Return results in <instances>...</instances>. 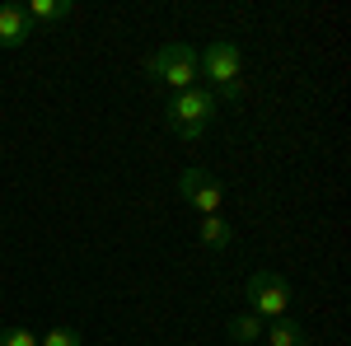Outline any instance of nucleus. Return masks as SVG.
I'll list each match as a JSON object with an SVG mask.
<instances>
[{"instance_id": "1", "label": "nucleus", "mask_w": 351, "mask_h": 346, "mask_svg": "<svg viewBox=\"0 0 351 346\" xmlns=\"http://www.w3.org/2000/svg\"><path fill=\"white\" fill-rule=\"evenodd\" d=\"M197 75L211 84V94H216V103H234L243 94V52L239 42H230V38H216L206 52H197Z\"/></svg>"}, {"instance_id": "2", "label": "nucleus", "mask_w": 351, "mask_h": 346, "mask_svg": "<svg viewBox=\"0 0 351 346\" xmlns=\"http://www.w3.org/2000/svg\"><path fill=\"white\" fill-rule=\"evenodd\" d=\"M164 117H169V127L183 136V140H202V132H206L211 117H216V94L202 89V84H192V89H183V94L169 99Z\"/></svg>"}, {"instance_id": "3", "label": "nucleus", "mask_w": 351, "mask_h": 346, "mask_svg": "<svg viewBox=\"0 0 351 346\" xmlns=\"http://www.w3.org/2000/svg\"><path fill=\"white\" fill-rule=\"evenodd\" d=\"M145 75L169 84L173 94L192 89V84H197V47H188V42H164L160 52L145 61Z\"/></svg>"}, {"instance_id": "4", "label": "nucleus", "mask_w": 351, "mask_h": 346, "mask_svg": "<svg viewBox=\"0 0 351 346\" xmlns=\"http://www.w3.org/2000/svg\"><path fill=\"white\" fill-rule=\"evenodd\" d=\"M291 281L281 276V271H253L248 276V309L258 314V319H286V309H291Z\"/></svg>"}, {"instance_id": "5", "label": "nucleus", "mask_w": 351, "mask_h": 346, "mask_svg": "<svg viewBox=\"0 0 351 346\" xmlns=\"http://www.w3.org/2000/svg\"><path fill=\"white\" fill-rule=\"evenodd\" d=\"M178 197L188 201V206H197L202 215H220V183L206 173V169H188L183 178H178Z\"/></svg>"}, {"instance_id": "6", "label": "nucleus", "mask_w": 351, "mask_h": 346, "mask_svg": "<svg viewBox=\"0 0 351 346\" xmlns=\"http://www.w3.org/2000/svg\"><path fill=\"white\" fill-rule=\"evenodd\" d=\"M28 38H33V24L24 5H0V47H24Z\"/></svg>"}, {"instance_id": "7", "label": "nucleus", "mask_w": 351, "mask_h": 346, "mask_svg": "<svg viewBox=\"0 0 351 346\" xmlns=\"http://www.w3.org/2000/svg\"><path fill=\"white\" fill-rule=\"evenodd\" d=\"M24 14H28V24H61V19H71L75 14V5L71 0H28L24 5Z\"/></svg>"}, {"instance_id": "8", "label": "nucleus", "mask_w": 351, "mask_h": 346, "mask_svg": "<svg viewBox=\"0 0 351 346\" xmlns=\"http://www.w3.org/2000/svg\"><path fill=\"white\" fill-rule=\"evenodd\" d=\"M263 332H267V328H263V319H258L253 309H243V314H234V319H230V337H234L239 346L263 342Z\"/></svg>"}, {"instance_id": "9", "label": "nucleus", "mask_w": 351, "mask_h": 346, "mask_svg": "<svg viewBox=\"0 0 351 346\" xmlns=\"http://www.w3.org/2000/svg\"><path fill=\"white\" fill-rule=\"evenodd\" d=\"M271 346H309V337H304V328L291 319H271V328L263 332Z\"/></svg>"}, {"instance_id": "10", "label": "nucleus", "mask_w": 351, "mask_h": 346, "mask_svg": "<svg viewBox=\"0 0 351 346\" xmlns=\"http://www.w3.org/2000/svg\"><path fill=\"white\" fill-rule=\"evenodd\" d=\"M230 239H234V230L220 215H202V243L206 248H230Z\"/></svg>"}, {"instance_id": "11", "label": "nucleus", "mask_w": 351, "mask_h": 346, "mask_svg": "<svg viewBox=\"0 0 351 346\" xmlns=\"http://www.w3.org/2000/svg\"><path fill=\"white\" fill-rule=\"evenodd\" d=\"M38 346H84V337L75 328H52L47 337H38Z\"/></svg>"}, {"instance_id": "12", "label": "nucleus", "mask_w": 351, "mask_h": 346, "mask_svg": "<svg viewBox=\"0 0 351 346\" xmlns=\"http://www.w3.org/2000/svg\"><path fill=\"white\" fill-rule=\"evenodd\" d=\"M0 346H38L28 328H0Z\"/></svg>"}]
</instances>
